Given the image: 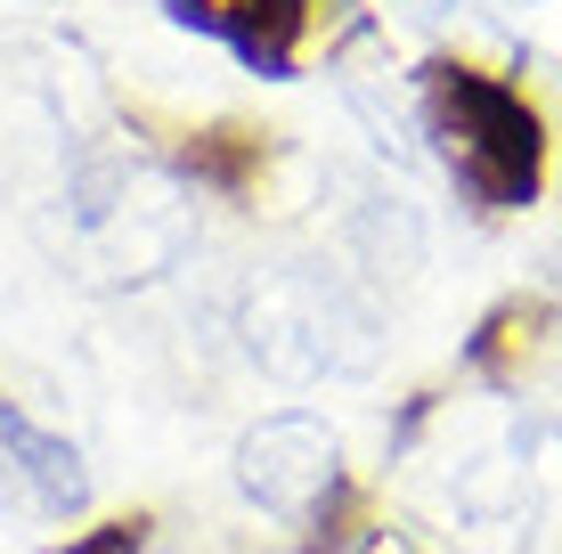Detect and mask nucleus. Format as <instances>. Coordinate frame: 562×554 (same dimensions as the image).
I'll list each match as a JSON object with an SVG mask.
<instances>
[{
	"label": "nucleus",
	"mask_w": 562,
	"mask_h": 554,
	"mask_svg": "<svg viewBox=\"0 0 562 554\" xmlns=\"http://www.w3.org/2000/svg\"><path fill=\"white\" fill-rule=\"evenodd\" d=\"M66 237L106 285H155L196 245V204L147 156H74L66 163Z\"/></svg>",
	"instance_id": "1"
},
{
	"label": "nucleus",
	"mask_w": 562,
	"mask_h": 554,
	"mask_svg": "<svg viewBox=\"0 0 562 554\" xmlns=\"http://www.w3.org/2000/svg\"><path fill=\"white\" fill-rule=\"evenodd\" d=\"M237 342L278 384H342L375 368V310L326 261H269L237 294Z\"/></svg>",
	"instance_id": "2"
},
{
	"label": "nucleus",
	"mask_w": 562,
	"mask_h": 554,
	"mask_svg": "<svg viewBox=\"0 0 562 554\" xmlns=\"http://www.w3.org/2000/svg\"><path fill=\"white\" fill-rule=\"evenodd\" d=\"M424 114H432V139L449 156V171L481 204H521L538 188V123L506 82L440 66L424 82Z\"/></svg>",
	"instance_id": "3"
},
{
	"label": "nucleus",
	"mask_w": 562,
	"mask_h": 554,
	"mask_svg": "<svg viewBox=\"0 0 562 554\" xmlns=\"http://www.w3.org/2000/svg\"><path fill=\"white\" fill-rule=\"evenodd\" d=\"M335 473H342V441L302 408L261 416L237 441V489L269 522H310L326 506V489H335Z\"/></svg>",
	"instance_id": "4"
},
{
	"label": "nucleus",
	"mask_w": 562,
	"mask_h": 554,
	"mask_svg": "<svg viewBox=\"0 0 562 554\" xmlns=\"http://www.w3.org/2000/svg\"><path fill=\"white\" fill-rule=\"evenodd\" d=\"M0 465H9L16 506H25V513H82V506H90V465H82V449H74L66 432L33 425V416L9 408V399H0Z\"/></svg>",
	"instance_id": "5"
},
{
	"label": "nucleus",
	"mask_w": 562,
	"mask_h": 554,
	"mask_svg": "<svg viewBox=\"0 0 562 554\" xmlns=\"http://www.w3.org/2000/svg\"><path fill=\"white\" fill-rule=\"evenodd\" d=\"M164 9L212 42H228L237 57H254V66H278L302 25V0H164Z\"/></svg>",
	"instance_id": "6"
},
{
	"label": "nucleus",
	"mask_w": 562,
	"mask_h": 554,
	"mask_svg": "<svg viewBox=\"0 0 562 554\" xmlns=\"http://www.w3.org/2000/svg\"><path fill=\"white\" fill-rule=\"evenodd\" d=\"M342 245L359 253L367 278H408L416 270V213L400 196H383V188H359L342 204Z\"/></svg>",
	"instance_id": "7"
}]
</instances>
